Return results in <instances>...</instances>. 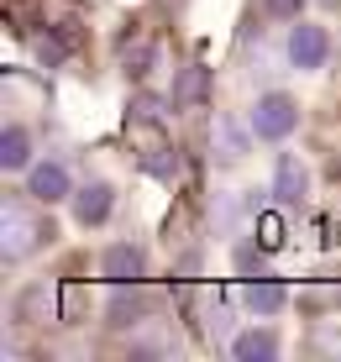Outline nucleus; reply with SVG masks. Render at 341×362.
<instances>
[{
    "instance_id": "obj_1",
    "label": "nucleus",
    "mask_w": 341,
    "mask_h": 362,
    "mask_svg": "<svg viewBox=\"0 0 341 362\" xmlns=\"http://www.w3.org/2000/svg\"><path fill=\"white\" fill-rule=\"evenodd\" d=\"M42 242H53V221L42 216V210L21 205V199H11L6 216H0V252H6V263H21V257H32Z\"/></svg>"
},
{
    "instance_id": "obj_2",
    "label": "nucleus",
    "mask_w": 341,
    "mask_h": 362,
    "mask_svg": "<svg viewBox=\"0 0 341 362\" xmlns=\"http://www.w3.org/2000/svg\"><path fill=\"white\" fill-rule=\"evenodd\" d=\"M294 127H299V105L289 95H262L258 100V110H252V136H262V142H284Z\"/></svg>"
},
{
    "instance_id": "obj_3",
    "label": "nucleus",
    "mask_w": 341,
    "mask_h": 362,
    "mask_svg": "<svg viewBox=\"0 0 341 362\" xmlns=\"http://www.w3.org/2000/svg\"><path fill=\"white\" fill-rule=\"evenodd\" d=\"M289 58H294V69H320L325 58H331V37H325V27L299 21V27L289 32Z\"/></svg>"
},
{
    "instance_id": "obj_4",
    "label": "nucleus",
    "mask_w": 341,
    "mask_h": 362,
    "mask_svg": "<svg viewBox=\"0 0 341 362\" xmlns=\"http://www.w3.org/2000/svg\"><path fill=\"white\" fill-rule=\"evenodd\" d=\"M305 189H310L305 163H299L294 153H284V158H279V173H273V199L294 210V205H305Z\"/></svg>"
},
{
    "instance_id": "obj_5",
    "label": "nucleus",
    "mask_w": 341,
    "mask_h": 362,
    "mask_svg": "<svg viewBox=\"0 0 341 362\" xmlns=\"http://www.w3.org/2000/svg\"><path fill=\"white\" fill-rule=\"evenodd\" d=\"M205 95H210V69L205 64H189L179 69V79H173V110H189V105H205Z\"/></svg>"
},
{
    "instance_id": "obj_6",
    "label": "nucleus",
    "mask_w": 341,
    "mask_h": 362,
    "mask_svg": "<svg viewBox=\"0 0 341 362\" xmlns=\"http://www.w3.org/2000/svg\"><path fill=\"white\" fill-rule=\"evenodd\" d=\"M110 205H116L110 184H84V189L74 194V216H79V226H100V221L110 216Z\"/></svg>"
},
{
    "instance_id": "obj_7",
    "label": "nucleus",
    "mask_w": 341,
    "mask_h": 362,
    "mask_svg": "<svg viewBox=\"0 0 341 362\" xmlns=\"http://www.w3.org/2000/svg\"><path fill=\"white\" fill-rule=\"evenodd\" d=\"M105 279L110 284H142V252L132 242H116L105 252Z\"/></svg>"
},
{
    "instance_id": "obj_8",
    "label": "nucleus",
    "mask_w": 341,
    "mask_h": 362,
    "mask_svg": "<svg viewBox=\"0 0 341 362\" xmlns=\"http://www.w3.org/2000/svg\"><path fill=\"white\" fill-rule=\"evenodd\" d=\"M27 194L32 199H69V173H63V163H42V168H32V179H27Z\"/></svg>"
},
{
    "instance_id": "obj_9",
    "label": "nucleus",
    "mask_w": 341,
    "mask_h": 362,
    "mask_svg": "<svg viewBox=\"0 0 341 362\" xmlns=\"http://www.w3.org/2000/svg\"><path fill=\"white\" fill-rule=\"evenodd\" d=\"M47 315H53V289H47V284L21 289V299H16V320H21V326H42Z\"/></svg>"
},
{
    "instance_id": "obj_10",
    "label": "nucleus",
    "mask_w": 341,
    "mask_h": 362,
    "mask_svg": "<svg viewBox=\"0 0 341 362\" xmlns=\"http://www.w3.org/2000/svg\"><path fill=\"white\" fill-rule=\"evenodd\" d=\"M247 305L258 310V315H279V310L289 305V289L279 279H252L247 284Z\"/></svg>"
},
{
    "instance_id": "obj_11",
    "label": "nucleus",
    "mask_w": 341,
    "mask_h": 362,
    "mask_svg": "<svg viewBox=\"0 0 341 362\" xmlns=\"http://www.w3.org/2000/svg\"><path fill=\"white\" fill-rule=\"evenodd\" d=\"M137 315H142V294H137V284H116V294H110V326H137Z\"/></svg>"
},
{
    "instance_id": "obj_12",
    "label": "nucleus",
    "mask_w": 341,
    "mask_h": 362,
    "mask_svg": "<svg viewBox=\"0 0 341 362\" xmlns=\"http://www.w3.org/2000/svg\"><path fill=\"white\" fill-rule=\"evenodd\" d=\"M231 352L242 362H268V357H279V341H273V331H247V336H236Z\"/></svg>"
},
{
    "instance_id": "obj_13",
    "label": "nucleus",
    "mask_w": 341,
    "mask_h": 362,
    "mask_svg": "<svg viewBox=\"0 0 341 362\" xmlns=\"http://www.w3.org/2000/svg\"><path fill=\"white\" fill-rule=\"evenodd\" d=\"M27 158H32L27 132H21V127H11V132H6V142H0V163H6V168H27Z\"/></svg>"
},
{
    "instance_id": "obj_14",
    "label": "nucleus",
    "mask_w": 341,
    "mask_h": 362,
    "mask_svg": "<svg viewBox=\"0 0 341 362\" xmlns=\"http://www.w3.org/2000/svg\"><path fill=\"white\" fill-rule=\"evenodd\" d=\"M258 247H268V252H279V247H284V221L273 216V210H262V216H258Z\"/></svg>"
},
{
    "instance_id": "obj_15",
    "label": "nucleus",
    "mask_w": 341,
    "mask_h": 362,
    "mask_svg": "<svg viewBox=\"0 0 341 362\" xmlns=\"http://www.w3.org/2000/svg\"><path fill=\"white\" fill-rule=\"evenodd\" d=\"M32 53H37V64L58 69L63 58H69V42H58V37H37V42H32Z\"/></svg>"
},
{
    "instance_id": "obj_16",
    "label": "nucleus",
    "mask_w": 341,
    "mask_h": 362,
    "mask_svg": "<svg viewBox=\"0 0 341 362\" xmlns=\"http://www.w3.org/2000/svg\"><path fill=\"white\" fill-rule=\"evenodd\" d=\"M216 132H221V158H242V132L231 127V121H216Z\"/></svg>"
},
{
    "instance_id": "obj_17",
    "label": "nucleus",
    "mask_w": 341,
    "mask_h": 362,
    "mask_svg": "<svg viewBox=\"0 0 341 362\" xmlns=\"http://www.w3.org/2000/svg\"><path fill=\"white\" fill-rule=\"evenodd\" d=\"M299 6H305V0H268V16H279V21H294V16H299Z\"/></svg>"
},
{
    "instance_id": "obj_18",
    "label": "nucleus",
    "mask_w": 341,
    "mask_h": 362,
    "mask_svg": "<svg viewBox=\"0 0 341 362\" xmlns=\"http://www.w3.org/2000/svg\"><path fill=\"white\" fill-rule=\"evenodd\" d=\"M262 252H268V247H262ZM262 252H252V247H242V252H236V268H242V273L262 268Z\"/></svg>"
},
{
    "instance_id": "obj_19",
    "label": "nucleus",
    "mask_w": 341,
    "mask_h": 362,
    "mask_svg": "<svg viewBox=\"0 0 341 362\" xmlns=\"http://www.w3.org/2000/svg\"><path fill=\"white\" fill-rule=\"evenodd\" d=\"M336 236H341V226H336Z\"/></svg>"
}]
</instances>
